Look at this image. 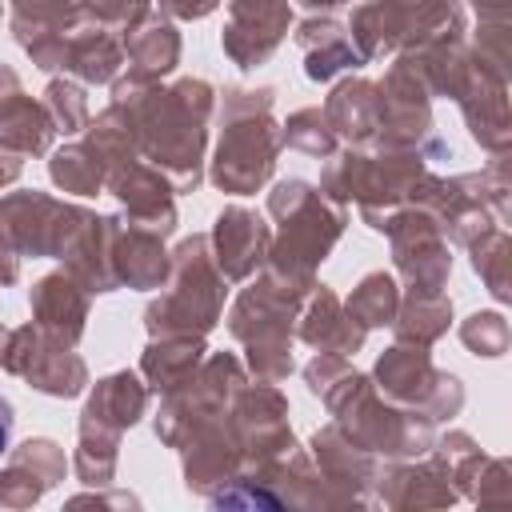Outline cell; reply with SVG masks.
I'll return each instance as SVG.
<instances>
[{
    "instance_id": "816d5d0a",
    "label": "cell",
    "mask_w": 512,
    "mask_h": 512,
    "mask_svg": "<svg viewBox=\"0 0 512 512\" xmlns=\"http://www.w3.org/2000/svg\"><path fill=\"white\" fill-rule=\"evenodd\" d=\"M16 92H24V84H20L16 68H12V64H0V104H4V100H12Z\"/></svg>"
},
{
    "instance_id": "d590c367",
    "label": "cell",
    "mask_w": 512,
    "mask_h": 512,
    "mask_svg": "<svg viewBox=\"0 0 512 512\" xmlns=\"http://www.w3.org/2000/svg\"><path fill=\"white\" fill-rule=\"evenodd\" d=\"M452 484H456V492H464L476 504H504L512 496L508 460L484 456L480 448H472L460 460H452Z\"/></svg>"
},
{
    "instance_id": "3957f363",
    "label": "cell",
    "mask_w": 512,
    "mask_h": 512,
    "mask_svg": "<svg viewBox=\"0 0 512 512\" xmlns=\"http://www.w3.org/2000/svg\"><path fill=\"white\" fill-rule=\"evenodd\" d=\"M276 92L272 88H224L216 120V152L208 160V180L228 196L260 192L280 156V124L272 120Z\"/></svg>"
},
{
    "instance_id": "4dcf8cb0",
    "label": "cell",
    "mask_w": 512,
    "mask_h": 512,
    "mask_svg": "<svg viewBox=\"0 0 512 512\" xmlns=\"http://www.w3.org/2000/svg\"><path fill=\"white\" fill-rule=\"evenodd\" d=\"M208 356L204 336H152L144 356H140V376L152 392H172L184 380H192V372L200 368V360Z\"/></svg>"
},
{
    "instance_id": "ac0fdd59",
    "label": "cell",
    "mask_w": 512,
    "mask_h": 512,
    "mask_svg": "<svg viewBox=\"0 0 512 512\" xmlns=\"http://www.w3.org/2000/svg\"><path fill=\"white\" fill-rule=\"evenodd\" d=\"M268 244H272V228L264 224V216L256 208H244V204H224L208 232L212 260L228 284L252 280L264 268Z\"/></svg>"
},
{
    "instance_id": "6f0895ef",
    "label": "cell",
    "mask_w": 512,
    "mask_h": 512,
    "mask_svg": "<svg viewBox=\"0 0 512 512\" xmlns=\"http://www.w3.org/2000/svg\"><path fill=\"white\" fill-rule=\"evenodd\" d=\"M0 16H4V0H0Z\"/></svg>"
},
{
    "instance_id": "f907efd6",
    "label": "cell",
    "mask_w": 512,
    "mask_h": 512,
    "mask_svg": "<svg viewBox=\"0 0 512 512\" xmlns=\"http://www.w3.org/2000/svg\"><path fill=\"white\" fill-rule=\"evenodd\" d=\"M20 172H24V160L0 148V188H8V184H16V180H20Z\"/></svg>"
},
{
    "instance_id": "bcb514c9",
    "label": "cell",
    "mask_w": 512,
    "mask_h": 512,
    "mask_svg": "<svg viewBox=\"0 0 512 512\" xmlns=\"http://www.w3.org/2000/svg\"><path fill=\"white\" fill-rule=\"evenodd\" d=\"M152 16V0H88V20L104 24L116 36L136 32Z\"/></svg>"
},
{
    "instance_id": "f6af8a7d",
    "label": "cell",
    "mask_w": 512,
    "mask_h": 512,
    "mask_svg": "<svg viewBox=\"0 0 512 512\" xmlns=\"http://www.w3.org/2000/svg\"><path fill=\"white\" fill-rule=\"evenodd\" d=\"M44 492H48V484L28 464L8 456V464L0 468V508H32Z\"/></svg>"
},
{
    "instance_id": "ee69618b",
    "label": "cell",
    "mask_w": 512,
    "mask_h": 512,
    "mask_svg": "<svg viewBox=\"0 0 512 512\" xmlns=\"http://www.w3.org/2000/svg\"><path fill=\"white\" fill-rule=\"evenodd\" d=\"M8 456H12V460H20V464H28V468L48 484V488H56V484L64 480V472H68L64 448H60L56 440H48V436H28L24 444L8 448Z\"/></svg>"
},
{
    "instance_id": "44dd1931",
    "label": "cell",
    "mask_w": 512,
    "mask_h": 512,
    "mask_svg": "<svg viewBox=\"0 0 512 512\" xmlns=\"http://www.w3.org/2000/svg\"><path fill=\"white\" fill-rule=\"evenodd\" d=\"M376 492L388 508H444L456 500L452 472L436 452H424L416 460H392V468L376 476Z\"/></svg>"
},
{
    "instance_id": "4fadbf2b",
    "label": "cell",
    "mask_w": 512,
    "mask_h": 512,
    "mask_svg": "<svg viewBox=\"0 0 512 512\" xmlns=\"http://www.w3.org/2000/svg\"><path fill=\"white\" fill-rule=\"evenodd\" d=\"M228 432L244 456V468H264L296 448L288 424V400L268 380H244L228 404Z\"/></svg>"
},
{
    "instance_id": "7bdbcfd3",
    "label": "cell",
    "mask_w": 512,
    "mask_h": 512,
    "mask_svg": "<svg viewBox=\"0 0 512 512\" xmlns=\"http://www.w3.org/2000/svg\"><path fill=\"white\" fill-rule=\"evenodd\" d=\"M460 340L472 356H504L508 352V340H512V328L500 312H472L464 324H460Z\"/></svg>"
},
{
    "instance_id": "5bb4252c",
    "label": "cell",
    "mask_w": 512,
    "mask_h": 512,
    "mask_svg": "<svg viewBox=\"0 0 512 512\" xmlns=\"http://www.w3.org/2000/svg\"><path fill=\"white\" fill-rule=\"evenodd\" d=\"M384 236L392 244V264L404 276L408 292H444L448 288L452 252H448V236H444L440 220L428 208L404 204L388 220Z\"/></svg>"
},
{
    "instance_id": "7c38bea8",
    "label": "cell",
    "mask_w": 512,
    "mask_h": 512,
    "mask_svg": "<svg viewBox=\"0 0 512 512\" xmlns=\"http://www.w3.org/2000/svg\"><path fill=\"white\" fill-rule=\"evenodd\" d=\"M424 148H360L352 204L372 232H384L388 220L412 200V188L424 180Z\"/></svg>"
},
{
    "instance_id": "d6986e66",
    "label": "cell",
    "mask_w": 512,
    "mask_h": 512,
    "mask_svg": "<svg viewBox=\"0 0 512 512\" xmlns=\"http://www.w3.org/2000/svg\"><path fill=\"white\" fill-rule=\"evenodd\" d=\"M88 20V0H12V36L40 72H52L56 48Z\"/></svg>"
},
{
    "instance_id": "b9f144b4",
    "label": "cell",
    "mask_w": 512,
    "mask_h": 512,
    "mask_svg": "<svg viewBox=\"0 0 512 512\" xmlns=\"http://www.w3.org/2000/svg\"><path fill=\"white\" fill-rule=\"evenodd\" d=\"M280 144H288V148H296L304 156H316V160H328L340 148V140H336V132H332V124L324 120L320 108L292 112L288 124H280Z\"/></svg>"
},
{
    "instance_id": "7a4b0ae2",
    "label": "cell",
    "mask_w": 512,
    "mask_h": 512,
    "mask_svg": "<svg viewBox=\"0 0 512 512\" xmlns=\"http://www.w3.org/2000/svg\"><path fill=\"white\" fill-rule=\"evenodd\" d=\"M268 216L280 228L272 232V244H268L260 272L280 280L284 288L308 296L316 288V268L328 260V252L344 236L348 212L340 204L324 200L316 184L292 176L268 192Z\"/></svg>"
},
{
    "instance_id": "484cf974",
    "label": "cell",
    "mask_w": 512,
    "mask_h": 512,
    "mask_svg": "<svg viewBox=\"0 0 512 512\" xmlns=\"http://www.w3.org/2000/svg\"><path fill=\"white\" fill-rule=\"evenodd\" d=\"M296 336H300L308 348H316V352L356 356V352L364 348V336H368V332L348 316L344 300H340L332 288L316 284V288L304 296V304H300Z\"/></svg>"
},
{
    "instance_id": "f1b7e54d",
    "label": "cell",
    "mask_w": 512,
    "mask_h": 512,
    "mask_svg": "<svg viewBox=\"0 0 512 512\" xmlns=\"http://www.w3.org/2000/svg\"><path fill=\"white\" fill-rule=\"evenodd\" d=\"M148 396H152V388L144 384V376H136V372H128V368H124V372H108V376H100V380L88 388L80 424L124 436V432L148 412Z\"/></svg>"
},
{
    "instance_id": "4316f807",
    "label": "cell",
    "mask_w": 512,
    "mask_h": 512,
    "mask_svg": "<svg viewBox=\"0 0 512 512\" xmlns=\"http://www.w3.org/2000/svg\"><path fill=\"white\" fill-rule=\"evenodd\" d=\"M292 36H296V48L304 52V76L316 84L336 80L340 72H356L364 64L348 28L328 12H308V20H300Z\"/></svg>"
},
{
    "instance_id": "8fae6325",
    "label": "cell",
    "mask_w": 512,
    "mask_h": 512,
    "mask_svg": "<svg viewBox=\"0 0 512 512\" xmlns=\"http://www.w3.org/2000/svg\"><path fill=\"white\" fill-rule=\"evenodd\" d=\"M92 208L56 200L48 192L24 188L0 196V232L16 248V256H64L76 228L88 220Z\"/></svg>"
},
{
    "instance_id": "2e32d148",
    "label": "cell",
    "mask_w": 512,
    "mask_h": 512,
    "mask_svg": "<svg viewBox=\"0 0 512 512\" xmlns=\"http://www.w3.org/2000/svg\"><path fill=\"white\" fill-rule=\"evenodd\" d=\"M464 112V124L472 132V140L480 148H488L492 156L496 152H508L512 144V120H508V72L484 64L476 52H472V64H468V76L460 80L456 96H452Z\"/></svg>"
},
{
    "instance_id": "7402d4cb",
    "label": "cell",
    "mask_w": 512,
    "mask_h": 512,
    "mask_svg": "<svg viewBox=\"0 0 512 512\" xmlns=\"http://www.w3.org/2000/svg\"><path fill=\"white\" fill-rule=\"evenodd\" d=\"M116 228H120V216L88 212V220L76 228L72 244L60 256L64 272H72L88 296H104V292L120 288V280H116Z\"/></svg>"
},
{
    "instance_id": "8992f818",
    "label": "cell",
    "mask_w": 512,
    "mask_h": 512,
    "mask_svg": "<svg viewBox=\"0 0 512 512\" xmlns=\"http://www.w3.org/2000/svg\"><path fill=\"white\" fill-rule=\"evenodd\" d=\"M304 296L284 288L272 276H256L228 312V332L236 344H244V368L256 380L280 384L292 376V340H296V316Z\"/></svg>"
},
{
    "instance_id": "9c48e42d",
    "label": "cell",
    "mask_w": 512,
    "mask_h": 512,
    "mask_svg": "<svg viewBox=\"0 0 512 512\" xmlns=\"http://www.w3.org/2000/svg\"><path fill=\"white\" fill-rule=\"evenodd\" d=\"M372 384L384 400H392L396 408L420 412L432 424L448 420L464 408V388L452 372H440L428 356V348L420 344H404L396 340L392 348L380 352L376 368H372Z\"/></svg>"
},
{
    "instance_id": "cb8c5ba5",
    "label": "cell",
    "mask_w": 512,
    "mask_h": 512,
    "mask_svg": "<svg viewBox=\"0 0 512 512\" xmlns=\"http://www.w3.org/2000/svg\"><path fill=\"white\" fill-rule=\"evenodd\" d=\"M28 308H32V324L44 328L52 340L80 344L88 328V292L72 272L60 268V272L40 276L28 292Z\"/></svg>"
},
{
    "instance_id": "ba28073f",
    "label": "cell",
    "mask_w": 512,
    "mask_h": 512,
    "mask_svg": "<svg viewBox=\"0 0 512 512\" xmlns=\"http://www.w3.org/2000/svg\"><path fill=\"white\" fill-rule=\"evenodd\" d=\"M248 380V368L240 356L232 352H208L200 360V368L192 372V380H184L180 388L160 396V412H156V436L168 448H180L192 432H200L212 420L228 416L232 396L240 392V384Z\"/></svg>"
},
{
    "instance_id": "c3c4849f",
    "label": "cell",
    "mask_w": 512,
    "mask_h": 512,
    "mask_svg": "<svg viewBox=\"0 0 512 512\" xmlns=\"http://www.w3.org/2000/svg\"><path fill=\"white\" fill-rule=\"evenodd\" d=\"M152 4H160L164 20H204L220 8V0H152Z\"/></svg>"
},
{
    "instance_id": "7dc6e473",
    "label": "cell",
    "mask_w": 512,
    "mask_h": 512,
    "mask_svg": "<svg viewBox=\"0 0 512 512\" xmlns=\"http://www.w3.org/2000/svg\"><path fill=\"white\" fill-rule=\"evenodd\" d=\"M352 364H348V356H332V352H316L308 364H304V384H308V392L312 396H320L328 384H336L344 372H348Z\"/></svg>"
},
{
    "instance_id": "d4e9b609",
    "label": "cell",
    "mask_w": 512,
    "mask_h": 512,
    "mask_svg": "<svg viewBox=\"0 0 512 512\" xmlns=\"http://www.w3.org/2000/svg\"><path fill=\"white\" fill-rule=\"evenodd\" d=\"M176 452L184 456V484L196 496H212L216 488H224L244 468V456L228 432V416L192 432Z\"/></svg>"
},
{
    "instance_id": "30bf717a",
    "label": "cell",
    "mask_w": 512,
    "mask_h": 512,
    "mask_svg": "<svg viewBox=\"0 0 512 512\" xmlns=\"http://www.w3.org/2000/svg\"><path fill=\"white\" fill-rule=\"evenodd\" d=\"M0 368L8 376H20L28 388H36L52 400H72L88 388V364L76 352V344L52 340L32 320L8 332L4 352H0Z\"/></svg>"
},
{
    "instance_id": "1f68e13d",
    "label": "cell",
    "mask_w": 512,
    "mask_h": 512,
    "mask_svg": "<svg viewBox=\"0 0 512 512\" xmlns=\"http://www.w3.org/2000/svg\"><path fill=\"white\" fill-rule=\"evenodd\" d=\"M180 52H184V40H180L176 24L164 20V16H148L136 32L124 36L128 72H136L144 80H164L168 72H176Z\"/></svg>"
},
{
    "instance_id": "836d02e7",
    "label": "cell",
    "mask_w": 512,
    "mask_h": 512,
    "mask_svg": "<svg viewBox=\"0 0 512 512\" xmlns=\"http://www.w3.org/2000/svg\"><path fill=\"white\" fill-rule=\"evenodd\" d=\"M452 324V300L444 292H400L396 316H392V332L404 344H420L432 348Z\"/></svg>"
},
{
    "instance_id": "9f6ffc18",
    "label": "cell",
    "mask_w": 512,
    "mask_h": 512,
    "mask_svg": "<svg viewBox=\"0 0 512 512\" xmlns=\"http://www.w3.org/2000/svg\"><path fill=\"white\" fill-rule=\"evenodd\" d=\"M4 340H8V328L0 324V352H4Z\"/></svg>"
},
{
    "instance_id": "52a82bcc",
    "label": "cell",
    "mask_w": 512,
    "mask_h": 512,
    "mask_svg": "<svg viewBox=\"0 0 512 512\" xmlns=\"http://www.w3.org/2000/svg\"><path fill=\"white\" fill-rule=\"evenodd\" d=\"M344 28L368 64L440 40H464L468 20L460 0H364L352 8V20Z\"/></svg>"
},
{
    "instance_id": "ffe728a7",
    "label": "cell",
    "mask_w": 512,
    "mask_h": 512,
    "mask_svg": "<svg viewBox=\"0 0 512 512\" xmlns=\"http://www.w3.org/2000/svg\"><path fill=\"white\" fill-rule=\"evenodd\" d=\"M308 456H312V464L320 468V476H324L332 488H340L344 496L356 500V508L372 504V488H376L380 464H376V456L364 452L352 436H344V428H340L336 420L312 432Z\"/></svg>"
},
{
    "instance_id": "74e56055",
    "label": "cell",
    "mask_w": 512,
    "mask_h": 512,
    "mask_svg": "<svg viewBox=\"0 0 512 512\" xmlns=\"http://www.w3.org/2000/svg\"><path fill=\"white\" fill-rule=\"evenodd\" d=\"M116 460H120V436L116 432L76 424V456H72V468H76V480L80 484L108 488L116 480Z\"/></svg>"
},
{
    "instance_id": "9a60e30c",
    "label": "cell",
    "mask_w": 512,
    "mask_h": 512,
    "mask_svg": "<svg viewBox=\"0 0 512 512\" xmlns=\"http://www.w3.org/2000/svg\"><path fill=\"white\" fill-rule=\"evenodd\" d=\"M288 28H292L288 0H228V24L220 32V44L236 68L252 72L272 60Z\"/></svg>"
},
{
    "instance_id": "db71d44e",
    "label": "cell",
    "mask_w": 512,
    "mask_h": 512,
    "mask_svg": "<svg viewBox=\"0 0 512 512\" xmlns=\"http://www.w3.org/2000/svg\"><path fill=\"white\" fill-rule=\"evenodd\" d=\"M68 504H124V508H136V496H128V492H120V496H72Z\"/></svg>"
},
{
    "instance_id": "83f0119b",
    "label": "cell",
    "mask_w": 512,
    "mask_h": 512,
    "mask_svg": "<svg viewBox=\"0 0 512 512\" xmlns=\"http://www.w3.org/2000/svg\"><path fill=\"white\" fill-rule=\"evenodd\" d=\"M320 112L344 148H372L380 128V88L368 76H344Z\"/></svg>"
},
{
    "instance_id": "8d00e7d4",
    "label": "cell",
    "mask_w": 512,
    "mask_h": 512,
    "mask_svg": "<svg viewBox=\"0 0 512 512\" xmlns=\"http://www.w3.org/2000/svg\"><path fill=\"white\" fill-rule=\"evenodd\" d=\"M396 304H400V284L392 280V272H368L356 280V288L348 292L344 308L348 316L372 332V328H388L392 316H396Z\"/></svg>"
},
{
    "instance_id": "e0dca14e",
    "label": "cell",
    "mask_w": 512,
    "mask_h": 512,
    "mask_svg": "<svg viewBox=\"0 0 512 512\" xmlns=\"http://www.w3.org/2000/svg\"><path fill=\"white\" fill-rule=\"evenodd\" d=\"M104 192L120 200V220L136 228H152L164 240L176 232V188L148 160H128V164L108 168Z\"/></svg>"
},
{
    "instance_id": "ab89813d",
    "label": "cell",
    "mask_w": 512,
    "mask_h": 512,
    "mask_svg": "<svg viewBox=\"0 0 512 512\" xmlns=\"http://www.w3.org/2000/svg\"><path fill=\"white\" fill-rule=\"evenodd\" d=\"M84 132H88L84 140L104 156V164H108V168L128 164V160H140L132 120H128V112H124L120 104H108L96 120H88V128H84Z\"/></svg>"
},
{
    "instance_id": "d6a6232c",
    "label": "cell",
    "mask_w": 512,
    "mask_h": 512,
    "mask_svg": "<svg viewBox=\"0 0 512 512\" xmlns=\"http://www.w3.org/2000/svg\"><path fill=\"white\" fill-rule=\"evenodd\" d=\"M56 140L52 116L40 100H32L28 92H16L12 100L0 104V148L28 160V156H44Z\"/></svg>"
},
{
    "instance_id": "277c9868",
    "label": "cell",
    "mask_w": 512,
    "mask_h": 512,
    "mask_svg": "<svg viewBox=\"0 0 512 512\" xmlns=\"http://www.w3.org/2000/svg\"><path fill=\"white\" fill-rule=\"evenodd\" d=\"M328 416L344 428V436H352L364 452H372L376 460H416L432 448L436 432L432 420L408 408H396L392 400H384L372 384V376L348 368L336 384H328L320 392Z\"/></svg>"
},
{
    "instance_id": "603a6c76",
    "label": "cell",
    "mask_w": 512,
    "mask_h": 512,
    "mask_svg": "<svg viewBox=\"0 0 512 512\" xmlns=\"http://www.w3.org/2000/svg\"><path fill=\"white\" fill-rule=\"evenodd\" d=\"M124 68V40L96 20H84L56 48L52 72H64L80 84H112Z\"/></svg>"
},
{
    "instance_id": "f546056e",
    "label": "cell",
    "mask_w": 512,
    "mask_h": 512,
    "mask_svg": "<svg viewBox=\"0 0 512 512\" xmlns=\"http://www.w3.org/2000/svg\"><path fill=\"white\" fill-rule=\"evenodd\" d=\"M168 268H172V252L164 248V236L152 228H136V224L120 220V228H116V280L124 288L152 292V288H164Z\"/></svg>"
},
{
    "instance_id": "f5cc1de1",
    "label": "cell",
    "mask_w": 512,
    "mask_h": 512,
    "mask_svg": "<svg viewBox=\"0 0 512 512\" xmlns=\"http://www.w3.org/2000/svg\"><path fill=\"white\" fill-rule=\"evenodd\" d=\"M480 20H508V0H468Z\"/></svg>"
},
{
    "instance_id": "f35d334b",
    "label": "cell",
    "mask_w": 512,
    "mask_h": 512,
    "mask_svg": "<svg viewBox=\"0 0 512 512\" xmlns=\"http://www.w3.org/2000/svg\"><path fill=\"white\" fill-rule=\"evenodd\" d=\"M468 252H472V268H476V276L488 284V292L504 304V300H512V240H508V232L496 224V228H488L484 236H476L472 244H468Z\"/></svg>"
},
{
    "instance_id": "681fc988",
    "label": "cell",
    "mask_w": 512,
    "mask_h": 512,
    "mask_svg": "<svg viewBox=\"0 0 512 512\" xmlns=\"http://www.w3.org/2000/svg\"><path fill=\"white\" fill-rule=\"evenodd\" d=\"M12 424H16V412H12V400L0 392V456L8 452V440H12Z\"/></svg>"
},
{
    "instance_id": "6da1fadb",
    "label": "cell",
    "mask_w": 512,
    "mask_h": 512,
    "mask_svg": "<svg viewBox=\"0 0 512 512\" xmlns=\"http://www.w3.org/2000/svg\"><path fill=\"white\" fill-rule=\"evenodd\" d=\"M112 104H120L136 132V152L160 168L176 192H196L204 180L208 120L216 112V88L200 76L176 84L144 80L136 72L112 80Z\"/></svg>"
},
{
    "instance_id": "11a10c76",
    "label": "cell",
    "mask_w": 512,
    "mask_h": 512,
    "mask_svg": "<svg viewBox=\"0 0 512 512\" xmlns=\"http://www.w3.org/2000/svg\"><path fill=\"white\" fill-rule=\"evenodd\" d=\"M304 12H332V8H340V4H352V0H296Z\"/></svg>"
},
{
    "instance_id": "5b68a950",
    "label": "cell",
    "mask_w": 512,
    "mask_h": 512,
    "mask_svg": "<svg viewBox=\"0 0 512 512\" xmlns=\"http://www.w3.org/2000/svg\"><path fill=\"white\" fill-rule=\"evenodd\" d=\"M228 280L212 260L208 236H188L172 248L164 292L144 308L148 336H208L224 316Z\"/></svg>"
},
{
    "instance_id": "60d3db41",
    "label": "cell",
    "mask_w": 512,
    "mask_h": 512,
    "mask_svg": "<svg viewBox=\"0 0 512 512\" xmlns=\"http://www.w3.org/2000/svg\"><path fill=\"white\" fill-rule=\"evenodd\" d=\"M52 116V128L60 136H80L88 128V96H84V84L80 80H68V76H52L48 88H44V100H40Z\"/></svg>"
},
{
    "instance_id": "e575fe53",
    "label": "cell",
    "mask_w": 512,
    "mask_h": 512,
    "mask_svg": "<svg viewBox=\"0 0 512 512\" xmlns=\"http://www.w3.org/2000/svg\"><path fill=\"white\" fill-rule=\"evenodd\" d=\"M48 176L68 196H100L108 184V164L88 140H68L64 148L52 152Z\"/></svg>"
}]
</instances>
